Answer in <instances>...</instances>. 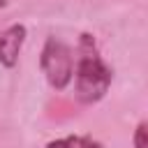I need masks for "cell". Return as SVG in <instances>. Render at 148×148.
Wrapping results in <instances>:
<instances>
[{
    "instance_id": "obj_1",
    "label": "cell",
    "mask_w": 148,
    "mask_h": 148,
    "mask_svg": "<svg viewBox=\"0 0 148 148\" xmlns=\"http://www.w3.org/2000/svg\"><path fill=\"white\" fill-rule=\"evenodd\" d=\"M76 65H74V97L81 104H97L111 88L113 69L99 56L97 42L92 35L83 32L76 44Z\"/></svg>"
},
{
    "instance_id": "obj_2",
    "label": "cell",
    "mask_w": 148,
    "mask_h": 148,
    "mask_svg": "<svg viewBox=\"0 0 148 148\" xmlns=\"http://www.w3.org/2000/svg\"><path fill=\"white\" fill-rule=\"evenodd\" d=\"M74 65H76V56L72 46L58 37H46L39 53V67L53 90H65L74 81Z\"/></svg>"
},
{
    "instance_id": "obj_3",
    "label": "cell",
    "mask_w": 148,
    "mask_h": 148,
    "mask_svg": "<svg viewBox=\"0 0 148 148\" xmlns=\"http://www.w3.org/2000/svg\"><path fill=\"white\" fill-rule=\"evenodd\" d=\"M25 25L23 23H12L5 30H0V65L12 69L18 62V53L25 42Z\"/></svg>"
},
{
    "instance_id": "obj_4",
    "label": "cell",
    "mask_w": 148,
    "mask_h": 148,
    "mask_svg": "<svg viewBox=\"0 0 148 148\" xmlns=\"http://www.w3.org/2000/svg\"><path fill=\"white\" fill-rule=\"evenodd\" d=\"M44 148H104L99 141H95L92 136H83V134H69V136H60L49 141Z\"/></svg>"
},
{
    "instance_id": "obj_5",
    "label": "cell",
    "mask_w": 148,
    "mask_h": 148,
    "mask_svg": "<svg viewBox=\"0 0 148 148\" xmlns=\"http://www.w3.org/2000/svg\"><path fill=\"white\" fill-rule=\"evenodd\" d=\"M132 146L134 148H148V123H139L134 134H132Z\"/></svg>"
}]
</instances>
